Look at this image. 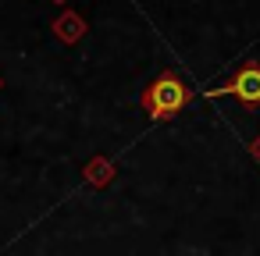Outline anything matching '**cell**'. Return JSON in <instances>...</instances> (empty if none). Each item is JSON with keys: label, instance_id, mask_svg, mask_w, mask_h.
<instances>
[{"label": "cell", "instance_id": "1", "mask_svg": "<svg viewBox=\"0 0 260 256\" xmlns=\"http://www.w3.org/2000/svg\"><path fill=\"white\" fill-rule=\"evenodd\" d=\"M185 100H189L185 82L175 79V75H160V79L150 86V93H146V111H150L153 118H164V114L178 111Z\"/></svg>", "mask_w": 260, "mask_h": 256}, {"label": "cell", "instance_id": "2", "mask_svg": "<svg viewBox=\"0 0 260 256\" xmlns=\"http://www.w3.org/2000/svg\"><path fill=\"white\" fill-rule=\"evenodd\" d=\"M221 93H232V96H239L242 103H260V68H242Z\"/></svg>", "mask_w": 260, "mask_h": 256}]
</instances>
